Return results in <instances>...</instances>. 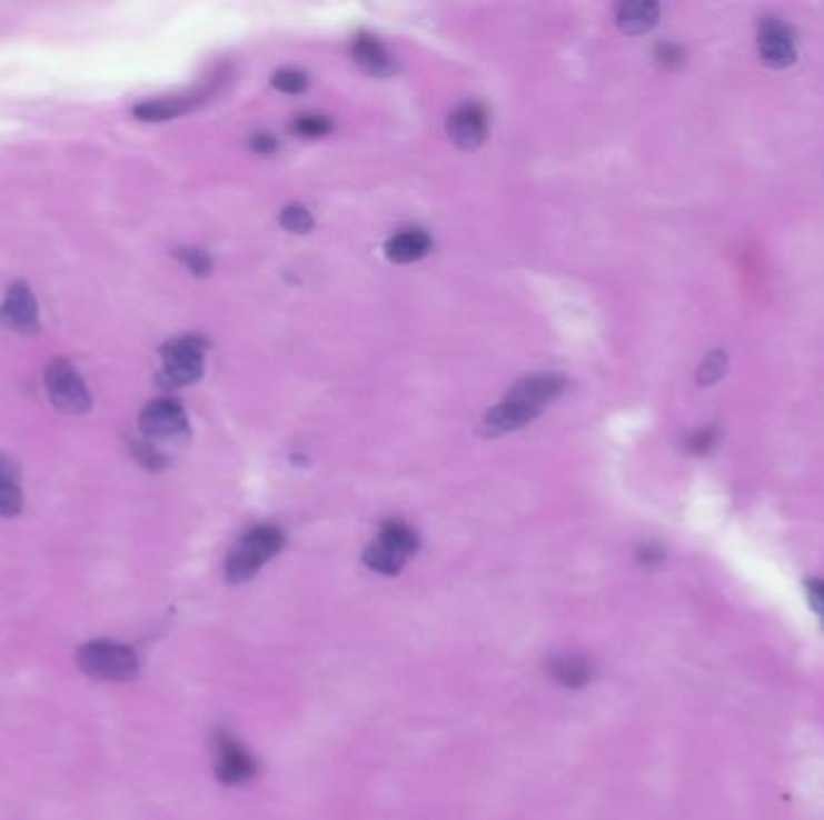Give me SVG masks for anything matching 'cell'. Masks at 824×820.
<instances>
[{
	"label": "cell",
	"instance_id": "7",
	"mask_svg": "<svg viewBox=\"0 0 824 820\" xmlns=\"http://www.w3.org/2000/svg\"><path fill=\"white\" fill-rule=\"evenodd\" d=\"M757 51L764 66L788 68L798 58V41L793 27L778 18H764L757 29Z\"/></svg>",
	"mask_w": 824,
	"mask_h": 820
},
{
	"label": "cell",
	"instance_id": "3",
	"mask_svg": "<svg viewBox=\"0 0 824 820\" xmlns=\"http://www.w3.org/2000/svg\"><path fill=\"white\" fill-rule=\"evenodd\" d=\"M78 667L95 681H130L138 677V654L113 640H90L78 650Z\"/></svg>",
	"mask_w": 824,
	"mask_h": 820
},
{
	"label": "cell",
	"instance_id": "25",
	"mask_svg": "<svg viewBox=\"0 0 824 820\" xmlns=\"http://www.w3.org/2000/svg\"><path fill=\"white\" fill-rule=\"evenodd\" d=\"M656 58H658V63L675 68L677 63H683L685 53L679 51V47H673V43H663V47H658V51H656Z\"/></svg>",
	"mask_w": 824,
	"mask_h": 820
},
{
	"label": "cell",
	"instance_id": "26",
	"mask_svg": "<svg viewBox=\"0 0 824 820\" xmlns=\"http://www.w3.org/2000/svg\"><path fill=\"white\" fill-rule=\"evenodd\" d=\"M251 150L256 154H272L275 150H278V140L268 133H256L251 136Z\"/></svg>",
	"mask_w": 824,
	"mask_h": 820
},
{
	"label": "cell",
	"instance_id": "15",
	"mask_svg": "<svg viewBox=\"0 0 824 820\" xmlns=\"http://www.w3.org/2000/svg\"><path fill=\"white\" fill-rule=\"evenodd\" d=\"M549 673L559 686L567 688H582L590 679V664L588 659L578 657V654H562L549 662Z\"/></svg>",
	"mask_w": 824,
	"mask_h": 820
},
{
	"label": "cell",
	"instance_id": "9",
	"mask_svg": "<svg viewBox=\"0 0 824 820\" xmlns=\"http://www.w3.org/2000/svg\"><path fill=\"white\" fill-rule=\"evenodd\" d=\"M446 130L460 150H477L487 138V111L468 101L448 113Z\"/></svg>",
	"mask_w": 824,
	"mask_h": 820
},
{
	"label": "cell",
	"instance_id": "1",
	"mask_svg": "<svg viewBox=\"0 0 824 820\" xmlns=\"http://www.w3.org/2000/svg\"><path fill=\"white\" fill-rule=\"evenodd\" d=\"M562 390L564 380L553 373H540L520 380L495 409H489L485 414L480 423L483 436L495 438L526 427V423L545 412L549 402L559 398Z\"/></svg>",
	"mask_w": 824,
	"mask_h": 820
},
{
	"label": "cell",
	"instance_id": "19",
	"mask_svg": "<svg viewBox=\"0 0 824 820\" xmlns=\"http://www.w3.org/2000/svg\"><path fill=\"white\" fill-rule=\"evenodd\" d=\"M726 363H728V359L721 349L712 351V354H706V359L699 366V373H697L699 386H714L716 380H721V376L726 373Z\"/></svg>",
	"mask_w": 824,
	"mask_h": 820
},
{
	"label": "cell",
	"instance_id": "14",
	"mask_svg": "<svg viewBox=\"0 0 824 820\" xmlns=\"http://www.w3.org/2000/svg\"><path fill=\"white\" fill-rule=\"evenodd\" d=\"M429 251H431V239H429V233L423 229L400 231L386 243V256L394 262L423 260Z\"/></svg>",
	"mask_w": 824,
	"mask_h": 820
},
{
	"label": "cell",
	"instance_id": "4",
	"mask_svg": "<svg viewBox=\"0 0 824 820\" xmlns=\"http://www.w3.org/2000/svg\"><path fill=\"white\" fill-rule=\"evenodd\" d=\"M417 549V537L405 522L390 520L381 527L379 539L365 551V563L376 573L394 576Z\"/></svg>",
	"mask_w": 824,
	"mask_h": 820
},
{
	"label": "cell",
	"instance_id": "10",
	"mask_svg": "<svg viewBox=\"0 0 824 820\" xmlns=\"http://www.w3.org/2000/svg\"><path fill=\"white\" fill-rule=\"evenodd\" d=\"M0 323L12 332H37L39 330V306L24 282L12 284L0 306Z\"/></svg>",
	"mask_w": 824,
	"mask_h": 820
},
{
	"label": "cell",
	"instance_id": "8",
	"mask_svg": "<svg viewBox=\"0 0 824 820\" xmlns=\"http://www.w3.org/2000/svg\"><path fill=\"white\" fill-rule=\"evenodd\" d=\"M217 749V780L222 784H244L249 782L256 774V763L254 758L246 753L244 746L227 734V731H220L215 741Z\"/></svg>",
	"mask_w": 824,
	"mask_h": 820
},
{
	"label": "cell",
	"instance_id": "5",
	"mask_svg": "<svg viewBox=\"0 0 824 820\" xmlns=\"http://www.w3.org/2000/svg\"><path fill=\"white\" fill-rule=\"evenodd\" d=\"M43 383H47L49 400L53 402L56 409H61L63 414L78 417L90 412L92 407L90 390H87L85 380L76 369H72L70 361L53 359L47 366V373H43Z\"/></svg>",
	"mask_w": 824,
	"mask_h": 820
},
{
	"label": "cell",
	"instance_id": "23",
	"mask_svg": "<svg viewBox=\"0 0 824 820\" xmlns=\"http://www.w3.org/2000/svg\"><path fill=\"white\" fill-rule=\"evenodd\" d=\"M716 441H718V431L714 427H708V429L694 433L687 441V448L689 452H694V456H704V452H708L716 446Z\"/></svg>",
	"mask_w": 824,
	"mask_h": 820
},
{
	"label": "cell",
	"instance_id": "24",
	"mask_svg": "<svg viewBox=\"0 0 824 820\" xmlns=\"http://www.w3.org/2000/svg\"><path fill=\"white\" fill-rule=\"evenodd\" d=\"M807 597H810V604H813L820 621L824 623V580H810L807 582Z\"/></svg>",
	"mask_w": 824,
	"mask_h": 820
},
{
	"label": "cell",
	"instance_id": "21",
	"mask_svg": "<svg viewBox=\"0 0 824 820\" xmlns=\"http://www.w3.org/2000/svg\"><path fill=\"white\" fill-rule=\"evenodd\" d=\"M307 84H309V78L304 76L301 70L285 68L272 76V87H278V90L285 94H301L304 90H307Z\"/></svg>",
	"mask_w": 824,
	"mask_h": 820
},
{
	"label": "cell",
	"instance_id": "16",
	"mask_svg": "<svg viewBox=\"0 0 824 820\" xmlns=\"http://www.w3.org/2000/svg\"><path fill=\"white\" fill-rule=\"evenodd\" d=\"M22 503L24 498L18 481V472H14V467L6 458H0V516L3 518L20 516Z\"/></svg>",
	"mask_w": 824,
	"mask_h": 820
},
{
	"label": "cell",
	"instance_id": "20",
	"mask_svg": "<svg viewBox=\"0 0 824 820\" xmlns=\"http://www.w3.org/2000/svg\"><path fill=\"white\" fill-rule=\"evenodd\" d=\"M280 224L292 233H307L314 227V217L307 208H301V204H289V208H285L280 214Z\"/></svg>",
	"mask_w": 824,
	"mask_h": 820
},
{
	"label": "cell",
	"instance_id": "2",
	"mask_svg": "<svg viewBox=\"0 0 824 820\" xmlns=\"http://www.w3.org/2000/svg\"><path fill=\"white\" fill-rule=\"evenodd\" d=\"M285 544V537L272 524H260L254 527V530L246 532L237 547L229 551L227 563H225V573L231 584H241L246 580H251L260 568H264L275 553H280Z\"/></svg>",
	"mask_w": 824,
	"mask_h": 820
},
{
	"label": "cell",
	"instance_id": "11",
	"mask_svg": "<svg viewBox=\"0 0 824 820\" xmlns=\"http://www.w3.org/2000/svg\"><path fill=\"white\" fill-rule=\"evenodd\" d=\"M138 423L148 438H173L186 431V412L173 400H155L142 409Z\"/></svg>",
	"mask_w": 824,
	"mask_h": 820
},
{
	"label": "cell",
	"instance_id": "22",
	"mask_svg": "<svg viewBox=\"0 0 824 820\" xmlns=\"http://www.w3.org/2000/svg\"><path fill=\"white\" fill-rule=\"evenodd\" d=\"M177 258L198 277H206L212 270V260L206 253H202L200 248H179Z\"/></svg>",
	"mask_w": 824,
	"mask_h": 820
},
{
	"label": "cell",
	"instance_id": "6",
	"mask_svg": "<svg viewBox=\"0 0 824 820\" xmlns=\"http://www.w3.org/2000/svg\"><path fill=\"white\" fill-rule=\"evenodd\" d=\"M162 380L167 386H191L202 376V363H206V342L196 334L177 337L162 347Z\"/></svg>",
	"mask_w": 824,
	"mask_h": 820
},
{
	"label": "cell",
	"instance_id": "12",
	"mask_svg": "<svg viewBox=\"0 0 824 820\" xmlns=\"http://www.w3.org/2000/svg\"><path fill=\"white\" fill-rule=\"evenodd\" d=\"M353 61L361 70L369 72V76H376V78L390 76V72H394V68H396L394 56L386 51V47L379 39L369 37V34H359L353 41Z\"/></svg>",
	"mask_w": 824,
	"mask_h": 820
},
{
	"label": "cell",
	"instance_id": "17",
	"mask_svg": "<svg viewBox=\"0 0 824 820\" xmlns=\"http://www.w3.org/2000/svg\"><path fill=\"white\" fill-rule=\"evenodd\" d=\"M188 109L186 101L181 99H155V101H145V104L136 107V116L140 121H169L177 119Z\"/></svg>",
	"mask_w": 824,
	"mask_h": 820
},
{
	"label": "cell",
	"instance_id": "13",
	"mask_svg": "<svg viewBox=\"0 0 824 820\" xmlns=\"http://www.w3.org/2000/svg\"><path fill=\"white\" fill-rule=\"evenodd\" d=\"M617 27L629 37H639L651 32L658 24L661 8L651 0H632V3H622L617 8Z\"/></svg>",
	"mask_w": 824,
	"mask_h": 820
},
{
	"label": "cell",
	"instance_id": "18",
	"mask_svg": "<svg viewBox=\"0 0 824 820\" xmlns=\"http://www.w3.org/2000/svg\"><path fill=\"white\" fill-rule=\"evenodd\" d=\"M330 128H332L330 119H326L321 113H304L292 123V130L301 138H324L330 133Z\"/></svg>",
	"mask_w": 824,
	"mask_h": 820
}]
</instances>
